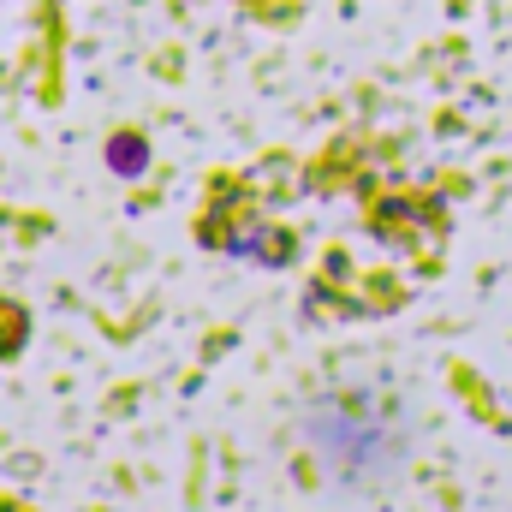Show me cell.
<instances>
[{
	"label": "cell",
	"mask_w": 512,
	"mask_h": 512,
	"mask_svg": "<svg viewBox=\"0 0 512 512\" xmlns=\"http://www.w3.org/2000/svg\"><path fill=\"white\" fill-rule=\"evenodd\" d=\"M304 435L322 483L340 495H382L411 459V417L387 393H322Z\"/></svg>",
	"instance_id": "1"
}]
</instances>
